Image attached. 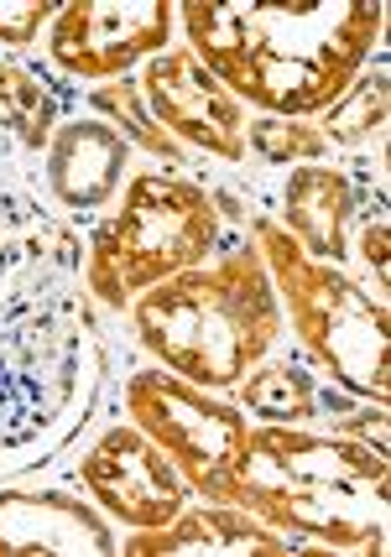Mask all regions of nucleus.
I'll use <instances>...</instances> for the list:
<instances>
[{"label":"nucleus","instance_id":"9d476101","mask_svg":"<svg viewBox=\"0 0 391 557\" xmlns=\"http://www.w3.org/2000/svg\"><path fill=\"white\" fill-rule=\"evenodd\" d=\"M115 532L63 490H0V557H110Z\"/></svg>","mask_w":391,"mask_h":557},{"label":"nucleus","instance_id":"9b49d317","mask_svg":"<svg viewBox=\"0 0 391 557\" xmlns=\"http://www.w3.org/2000/svg\"><path fill=\"white\" fill-rule=\"evenodd\" d=\"M297 542L271 536L267 521H256L245 506H204L178 510L168 527L136 532L125 542V557H288Z\"/></svg>","mask_w":391,"mask_h":557},{"label":"nucleus","instance_id":"f3484780","mask_svg":"<svg viewBox=\"0 0 391 557\" xmlns=\"http://www.w3.org/2000/svg\"><path fill=\"white\" fill-rule=\"evenodd\" d=\"M387 99H391V84L387 73H370V78H355L344 99H334L329 110L334 115H323V141H340V146H355L366 141L370 131H381L387 125Z\"/></svg>","mask_w":391,"mask_h":557},{"label":"nucleus","instance_id":"a211bd4d","mask_svg":"<svg viewBox=\"0 0 391 557\" xmlns=\"http://www.w3.org/2000/svg\"><path fill=\"white\" fill-rule=\"evenodd\" d=\"M245 146H256L261 162H303V157H323V136L308 131L303 121H282V115H261L245 125Z\"/></svg>","mask_w":391,"mask_h":557},{"label":"nucleus","instance_id":"6e6552de","mask_svg":"<svg viewBox=\"0 0 391 557\" xmlns=\"http://www.w3.org/2000/svg\"><path fill=\"white\" fill-rule=\"evenodd\" d=\"M78 485L89 490L115 521L136 527V532L168 527L172 516L183 510V500H188L183 474L172 469V459L136 428V422L110 428V433L84 454V463H78Z\"/></svg>","mask_w":391,"mask_h":557},{"label":"nucleus","instance_id":"2eb2a0df","mask_svg":"<svg viewBox=\"0 0 391 557\" xmlns=\"http://www.w3.org/2000/svg\"><path fill=\"white\" fill-rule=\"evenodd\" d=\"M0 121L16 131L26 151H42L52 141V121H58V99L52 89L22 63H0Z\"/></svg>","mask_w":391,"mask_h":557},{"label":"nucleus","instance_id":"1a4fd4ad","mask_svg":"<svg viewBox=\"0 0 391 557\" xmlns=\"http://www.w3.org/2000/svg\"><path fill=\"white\" fill-rule=\"evenodd\" d=\"M142 99L151 121L168 131L172 141H188L220 162L245 157V110L241 99L224 89L215 73L198 63L188 48L157 52L142 73Z\"/></svg>","mask_w":391,"mask_h":557},{"label":"nucleus","instance_id":"aec40b11","mask_svg":"<svg viewBox=\"0 0 391 557\" xmlns=\"http://www.w3.org/2000/svg\"><path fill=\"white\" fill-rule=\"evenodd\" d=\"M361 256L370 261V271H376V297L387 302V209L376 203L366 219V235H361Z\"/></svg>","mask_w":391,"mask_h":557},{"label":"nucleus","instance_id":"39448f33","mask_svg":"<svg viewBox=\"0 0 391 557\" xmlns=\"http://www.w3.org/2000/svg\"><path fill=\"white\" fill-rule=\"evenodd\" d=\"M220 245V209L215 198L162 172H142L125 183L121 209L95 230L89 245V292L105 308H125L178 271H194Z\"/></svg>","mask_w":391,"mask_h":557},{"label":"nucleus","instance_id":"423d86ee","mask_svg":"<svg viewBox=\"0 0 391 557\" xmlns=\"http://www.w3.org/2000/svg\"><path fill=\"white\" fill-rule=\"evenodd\" d=\"M125 412L172 459L183 485L215 506H235V459L245 443V412L215 401L204 386L172 370H136L125 381Z\"/></svg>","mask_w":391,"mask_h":557},{"label":"nucleus","instance_id":"0eeeda50","mask_svg":"<svg viewBox=\"0 0 391 557\" xmlns=\"http://www.w3.org/2000/svg\"><path fill=\"white\" fill-rule=\"evenodd\" d=\"M168 0H74V5H58L48 52L74 78H125L131 63L168 52Z\"/></svg>","mask_w":391,"mask_h":557},{"label":"nucleus","instance_id":"20e7f679","mask_svg":"<svg viewBox=\"0 0 391 557\" xmlns=\"http://www.w3.org/2000/svg\"><path fill=\"white\" fill-rule=\"evenodd\" d=\"M261 240V261L267 276L282 287V302L293 313L297 339L314 349V360L355 396L370 401H391V329H387V302L370 297L355 276H344L329 261H314L303 245L271 224L256 219L251 224Z\"/></svg>","mask_w":391,"mask_h":557},{"label":"nucleus","instance_id":"4468645a","mask_svg":"<svg viewBox=\"0 0 391 557\" xmlns=\"http://www.w3.org/2000/svg\"><path fill=\"white\" fill-rule=\"evenodd\" d=\"M314 381L297 370V360L282 364H261L241 381V407H251V417H261L271 428H297L318 412L314 407Z\"/></svg>","mask_w":391,"mask_h":557},{"label":"nucleus","instance_id":"6ab92c4d","mask_svg":"<svg viewBox=\"0 0 391 557\" xmlns=\"http://www.w3.org/2000/svg\"><path fill=\"white\" fill-rule=\"evenodd\" d=\"M58 16L52 0H0V42L5 48H26L37 42V32Z\"/></svg>","mask_w":391,"mask_h":557},{"label":"nucleus","instance_id":"f8f14e48","mask_svg":"<svg viewBox=\"0 0 391 557\" xmlns=\"http://www.w3.org/2000/svg\"><path fill=\"white\" fill-rule=\"evenodd\" d=\"M131 162V141L105 121H69L48 141V188L63 209H99L115 198Z\"/></svg>","mask_w":391,"mask_h":557},{"label":"nucleus","instance_id":"7ed1b4c3","mask_svg":"<svg viewBox=\"0 0 391 557\" xmlns=\"http://www.w3.org/2000/svg\"><path fill=\"white\" fill-rule=\"evenodd\" d=\"M282 313L256 245L204 261L136 297V334L172 375L204 391H230L277 344Z\"/></svg>","mask_w":391,"mask_h":557},{"label":"nucleus","instance_id":"f03ea898","mask_svg":"<svg viewBox=\"0 0 391 557\" xmlns=\"http://www.w3.org/2000/svg\"><path fill=\"white\" fill-rule=\"evenodd\" d=\"M230 480L235 506L271 532H297L334 553H387V454L355 437H318L271 422L245 428Z\"/></svg>","mask_w":391,"mask_h":557},{"label":"nucleus","instance_id":"412c9836","mask_svg":"<svg viewBox=\"0 0 391 557\" xmlns=\"http://www.w3.org/2000/svg\"><path fill=\"white\" fill-rule=\"evenodd\" d=\"M340 437H355V443H366V448H376V454H387V407L376 401L370 412H355L350 422H344Z\"/></svg>","mask_w":391,"mask_h":557},{"label":"nucleus","instance_id":"ddd939ff","mask_svg":"<svg viewBox=\"0 0 391 557\" xmlns=\"http://www.w3.org/2000/svg\"><path fill=\"white\" fill-rule=\"evenodd\" d=\"M282 209H288V235H293L314 261L340 267L344 230H350V214H355L350 177L334 168H318V162H303V168H293L288 188H282Z\"/></svg>","mask_w":391,"mask_h":557},{"label":"nucleus","instance_id":"f257e3e1","mask_svg":"<svg viewBox=\"0 0 391 557\" xmlns=\"http://www.w3.org/2000/svg\"><path fill=\"white\" fill-rule=\"evenodd\" d=\"M183 32L194 58L235 99L303 121L361 78L387 26L381 0H188Z\"/></svg>","mask_w":391,"mask_h":557},{"label":"nucleus","instance_id":"dca6fc26","mask_svg":"<svg viewBox=\"0 0 391 557\" xmlns=\"http://www.w3.org/2000/svg\"><path fill=\"white\" fill-rule=\"evenodd\" d=\"M89 104H95L99 115H110V121H115V131H121L131 146H142V151H151V157H168V162H178V157H183V146H178L162 125L151 121L147 99H142V89H136L131 78H110V84H99L95 95H89Z\"/></svg>","mask_w":391,"mask_h":557}]
</instances>
